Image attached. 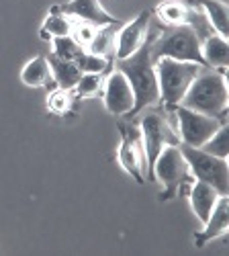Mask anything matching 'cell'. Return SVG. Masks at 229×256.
<instances>
[{"label": "cell", "mask_w": 229, "mask_h": 256, "mask_svg": "<svg viewBox=\"0 0 229 256\" xmlns=\"http://www.w3.org/2000/svg\"><path fill=\"white\" fill-rule=\"evenodd\" d=\"M152 39L148 37L145 44L129 58L117 60V70L123 72L133 90V109L127 117L141 113L143 109L160 102V88H158V76H156V60L152 56Z\"/></svg>", "instance_id": "6da1fadb"}, {"label": "cell", "mask_w": 229, "mask_h": 256, "mask_svg": "<svg viewBox=\"0 0 229 256\" xmlns=\"http://www.w3.org/2000/svg\"><path fill=\"white\" fill-rule=\"evenodd\" d=\"M180 104L186 106V109H193L205 115L217 117L219 121H225L227 104H229L225 70L203 68L199 76L193 80L186 94L182 96Z\"/></svg>", "instance_id": "7a4b0ae2"}, {"label": "cell", "mask_w": 229, "mask_h": 256, "mask_svg": "<svg viewBox=\"0 0 229 256\" xmlns=\"http://www.w3.org/2000/svg\"><path fill=\"white\" fill-rule=\"evenodd\" d=\"M205 66L193 62H178L170 58H158L156 60V76H158V88H160V102L168 111L180 104L182 96L186 94L193 80Z\"/></svg>", "instance_id": "3957f363"}, {"label": "cell", "mask_w": 229, "mask_h": 256, "mask_svg": "<svg viewBox=\"0 0 229 256\" xmlns=\"http://www.w3.org/2000/svg\"><path fill=\"white\" fill-rule=\"evenodd\" d=\"M152 56H154V60L170 58V60H178V62H193V64H199V66H205V60L201 54V37L191 25L172 27L162 37H154L152 39Z\"/></svg>", "instance_id": "277c9868"}, {"label": "cell", "mask_w": 229, "mask_h": 256, "mask_svg": "<svg viewBox=\"0 0 229 256\" xmlns=\"http://www.w3.org/2000/svg\"><path fill=\"white\" fill-rule=\"evenodd\" d=\"M180 152L189 164L191 176L195 180L211 184L219 195H229V162L227 158L213 156L209 152L201 150V148H191L178 144Z\"/></svg>", "instance_id": "5b68a950"}, {"label": "cell", "mask_w": 229, "mask_h": 256, "mask_svg": "<svg viewBox=\"0 0 229 256\" xmlns=\"http://www.w3.org/2000/svg\"><path fill=\"white\" fill-rule=\"evenodd\" d=\"M152 178L160 180L164 184V193L160 195L162 201H170L178 195V190L193 182L189 164H186L178 146H166L158 154L154 166H152Z\"/></svg>", "instance_id": "8992f818"}, {"label": "cell", "mask_w": 229, "mask_h": 256, "mask_svg": "<svg viewBox=\"0 0 229 256\" xmlns=\"http://www.w3.org/2000/svg\"><path fill=\"white\" fill-rule=\"evenodd\" d=\"M139 134H141V144H143V152H145V166H148L145 168V176H148V180H154L152 166H154L158 154L166 146H178L180 138L170 127L168 119L160 111H148L141 117Z\"/></svg>", "instance_id": "52a82bcc"}, {"label": "cell", "mask_w": 229, "mask_h": 256, "mask_svg": "<svg viewBox=\"0 0 229 256\" xmlns=\"http://www.w3.org/2000/svg\"><path fill=\"white\" fill-rule=\"evenodd\" d=\"M172 111H174L176 123H178L180 144L191 146V148H203L205 142L209 140L223 123H227V121H219L217 117L186 109V106H182V104L174 106Z\"/></svg>", "instance_id": "ba28073f"}, {"label": "cell", "mask_w": 229, "mask_h": 256, "mask_svg": "<svg viewBox=\"0 0 229 256\" xmlns=\"http://www.w3.org/2000/svg\"><path fill=\"white\" fill-rule=\"evenodd\" d=\"M119 132H121V144L117 150V162L133 180L141 184L145 182V168L148 166H145V152H143L139 127L131 123H119Z\"/></svg>", "instance_id": "9c48e42d"}, {"label": "cell", "mask_w": 229, "mask_h": 256, "mask_svg": "<svg viewBox=\"0 0 229 256\" xmlns=\"http://www.w3.org/2000/svg\"><path fill=\"white\" fill-rule=\"evenodd\" d=\"M100 96H102V102H105V109L111 115H119V117L129 115L135 102L131 84L119 70H113L109 72V76H105V86H102Z\"/></svg>", "instance_id": "30bf717a"}, {"label": "cell", "mask_w": 229, "mask_h": 256, "mask_svg": "<svg viewBox=\"0 0 229 256\" xmlns=\"http://www.w3.org/2000/svg\"><path fill=\"white\" fill-rule=\"evenodd\" d=\"M150 18H152V12L143 10L131 23L121 27V31L117 33V39H115V58L117 60H125V58L133 56L145 44L148 33H150Z\"/></svg>", "instance_id": "8fae6325"}, {"label": "cell", "mask_w": 229, "mask_h": 256, "mask_svg": "<svg viewBox=\"0 0 229 256\" xmlns=\"http://www.w3.org/2000/svg\"><path fill=\"white\" fill-rule=\"evenodd\" d=\"M59 10L76 18V20H84L94 27H109V25H121L119 18H115L105 6L100 4V0H70V2L61 4Z\"/></svg>", "instance_id": "7c38bea8"}, {"label": "cell", "mask_w": 229, "mask_h": 256, "mask_svg": "<svg viewBox=\"0 0 229 256\" xmlns=\"http://www.w3.org/2000/svg\"><path fill=\"white\" fill-rule=\"evenodd\" d=\"M229 230V197L227 195H221L211 211L209 220L205 222V228L203 232L195 234V244L197 248H203L207 242H211L219 236H225Z\"/></svg>", "instance_id": "4fadbf2b"}, {"label": "cell", "mask_w": 229, "mask_h": 256, "mask_svg": "<svg viewBox=\"0 0 229 256\" xmlns=\"http://www.w3.org/2000/svg\"><path fill=\"white\" fill-rule=\"evenodd\" d=\"M201 54H203L207 68L227 70V66H229V46H227L225 37L217 35L215 31L205 35L201 39Z\"/></svg>", "instance_id": "5bb4252c"}, {"label": "cell", "mask_w": 229, "mask_h": 256, "mask_svg": "<svg viewBox=\"0 0 229 256\" xmlns=\"http://www.w3.org/2000/svg\"><path fill=\"white\" fill-rule=\"evenodd\" d=\"M221 195L217 193V190L207 184V182H201V180H193L191 188H189V201H191V207L195 211V216L205 224L207 220H209L211 211L217 203Z\"/></svg>", "instance_id": "9a60e30c"}, {"label": "cell", "mask_w": 229, "mask_h": 256, "mask_svg": "<svg viewBox=\"0 0 229 256\" xmlns=\"http://www.w3.org/2000/svg\"><path fill=\"white\" fill-rule=\"evenodd\" d=\"M20 80H23L25 86H31V88H39V86L57 88L55 82H53V76H51L49 62L45 56H37L31 62H27L25 68L20 70Z\"/></svg>", "instance_id": "2e32d148"}, {"label": "cell", "mask_w": 229, "mask_h": 256, "mask_svg": "<svg viewBox=\"0 0 229 256\" xmlns=\"http://www.w3.org/2000/svg\"><path fill=\"white\" fill-rule=\"evenodd\" d=\"M47 62H49V68H51V76H53L55 86L64 88V90H74V86L78 84V80L82 76L78 64L70 62V60H59L53 54H49Z\"/></svg>", "instance_id": "e0dca14e"}, {"label": "cell", "mask_w": 229, "mask_h": 256, "mask_svg": "<svg viewBox=\"0 0 229 256\" xmlns=\"http://www.w3.org/2000/svg\"><path fill=\"white\" fill-rule=\"evenodd\" d=\"M195 2L201 4L209 27L217 35L227 39V35H229V10H227V4L221 2V0H195Z\"/></svg>", "instance_id": "ac0fdd59"}, {"label": "cell", "mask_w": 229, "mask_h": 256, "mask_svg": "<svg viewBox=\"0 0 229 256\" xmlns=\"http://www.w3.org/2000/svg\"><path fill=\"white\" fill-rule=\"evenodd\" d=\"M72 25H74V18L61 12L59 6H53L45 16L43 25H41L39 35L43 41H51L53 37H68L72 33Z\"/></svg>", "instance_id": "d6986e66"}, {"label": "cell", "mask_w": 229, "mask_h": 256, "mask_svg": "<svg viewBox=\"0 0 229 256\" xmlns=\"http://www.w3.org/2000/svg\"><path fill=\"white\" fill-rule=\"evenodd\" d=\"M156 14L160 16V20L168 27H180V25H189L193 10L186 6L180 0H166V2H160L156 8Z\"/></svg>", "instance_id": "ffe728a7"}, {"label": "cell", "mask_w": 229, "mask_h": 256, "mask_svg": "<svg viewBox=\"0 0 229 256\" xmlns=\"http://www.w3.org/2000/svg\"><path fill=\"white\" fill-rule=\"evenodd\" d=\"M115 27L117 25L100 27L96 31L94 39L90 41V46L86 48V52H90L94 56H100V58H107V60H113L115 58V39H117Z\"/></svg>", "instance_id": "44dd1931"}, {"label": "cell", "mask_w": 229, "mask_h": 256, "mask_svg": "<svg viewBox=\"0 0 229 256\" xmlns=\"http://www.w3.org/2000/svg\"><path fill=\"white\" fill-rule=\"evenodd\" d=\"M102 86H105V74H82L72 92L76 100L90 98V96H100Z\"/></svg>", "instance_id": "7402d4cb"}, {"label": "cell", "mask_w": 229, "mask_h": 256, "mask_svg": "<svg viewBox=\"0 0 229 256\" xmlns=\"http://www.w3.org/2000/svg\"><path fill=\"white\" fill-rule=\"evenodd\" d=\"M201 150L209 152L213 156H219V158H227V154H229V127H227V123H223L219 130L205 142V146Z\"/></svg>", "instance_id": "603a6c76"}, {"label": "cell", "mask_w": 229, "mask_h": 256, "mask_svg": "<svg viewBox=\"0 0 229 256\" xmlns=\"http://www.w3.org/2000/svg\"><path fill=\"white\" fill-rule=\"evenodd\" d=\"M76 64H78V68H80L82 74H107L109 68H111V60L94 56V54H90L86 50L80 54Z\"/></svg>", "instance_id": "cb8c5ba5"}, {"label": "cell", "mask_w": 229, "mask_h": 256, "mask_svg": "<svg viewBox=\"0 0 229 256\" xmlns=\"http://www.w3.org/2000/svg\"><path fill=\"white\" fill-rule=\"evenodd\" d=\"M74 92L64 90V88H53L47 94V109L55 115H68L70 109L74 106Z\"/></svg>", "instance_id": "d4e9b609"}, {"label": "cell", "mask_w": 229, "mask_h": 256, "mask_svg": "<svg viewBox=\"0 0 229 256\" xmlns=\"http://www.w3.org/2000/svg\"><path fill=\"white\" fill-rule=\"evenodd\" d=\"M51 46H53V56L59 58V60H70V62H76L80 58V54L84 52L76 41L68 35V37H53L51 39Z\"/></svg>", "instance_id": "484cf974"}, {"label": "cell", "mask_w": 229, "mask_h": 256, "mask_svg": "<svg viewBox=\"0 0 229 256\" xmlns=\"http://www.w3.org/2000/svg\"><path fill=\"white\" fill-rule=\"evenodd\" d=\"M96 31H98V27H94V25H90V23H84V20H76V18H74L70 37L76 41V44H78L82 50H86V48L90 46V41L94 39Z\"/></svg>", "instance_id": "4316f807"}]
</instances>
